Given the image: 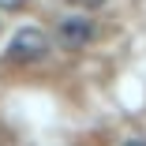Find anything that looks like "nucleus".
<instances>
[{"instance_id": "obj_1", "label": "nucleus", "mask_w": 146, "mask_h": 146, "mask_svg": "<svg viewBox=\"0 0 146 146\" xmlns=\"http://www.w3.org/2000/svg\"><path fill=\"white\" fill-rule=\"evenodd\" d=\"M49 49H52V41H49L45 30H38V26H23V30L11 38V45H8V56L19 60V64H38V60L49 56Z\"/></svg>"}, {"instance_id": "obj_2", "label": "nucleus", "mask_w": 146, "mask_h": 146, "mask_svg": "<svg viewBox=\"0 0 146 146\" xmlns=\"http://www.w3.org/2000/svg\"><path fill=\"white\" fill-rule=\"evenodd\" d=\"M90 38H94V23L86 15H64L60 23H56V41H60L64 49H82Z\"/></svg>"}, {"instance_id": "obj_3", "label": "nucleus", "mask_w": 146, "mask_h": 146, "mask_svg": "<svg viewBox=\"0 0 146 146\" xmlns=\"http://www.w3.org/2000/svg\"><path fill=\"white\" fill-rule=\"evenodd\" d=\"M26 4V0H0V8H4V11H19Z\"/></svg>"}, {"instance_id": "obj_4", "label": "nucleus", "mask_w": 146, "mask_h": 146, "mask_svg": "<svg viewBox=\"0 0 146 146\" xmlns=\"http://www.w3.org/2000/svg\"><path fill=\"white\" fill-rule=\"evenodd\" d=\"M124 146H146V139H127Z\"/></svg>"}]
</instances>
